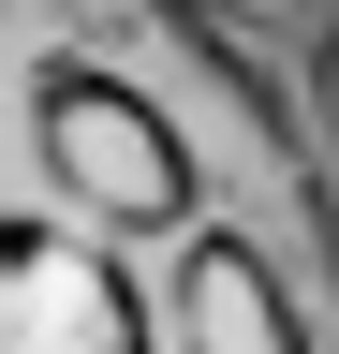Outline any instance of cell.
Returning <instances> with one entry per match:
<instances>
[{"instance_id": "obj_1", "label": "cell", "mask_w": 339, "mask_h": 354, "mask_svg": "<svg viewBox=\"0 0 339 354\" xmlns=\"http://www.w3.org/2000/svg\"><path fill=\"white\" fill-rule=\"evenodd\" d=\"M0 354H339V177L206 0H0Z\"/></svg>"}, {"instance_id": "obj_2", "label": "cell", "mask_w": 339, "mask_h": 354, "mask_svg": "<svg viewBox=\"0 0 339 354\" xmlns=\"http://www.w3.org/2000/svg\"><path fill=\"white\" fill-rule=\"evenodd\" d=\"M295 118H310V148H325V177H339V15L310 30V88H295Z\"/></svg>"}, {"instance_id": "obj_3", "label": "cell", "mask_w": 339, "mask_h": 354, "mask_svg": "<svg viewBox=\"0 0 339 354\" xmlns=\"http://www.w3.org/2000/svg\"><path fill=\"white\" fill-rule=\"evenodd\" d=\"M206 15H236V0H206ZM251 15H310V30H325V15H339V0H251Z\"/></svg>"}]
</instances>
